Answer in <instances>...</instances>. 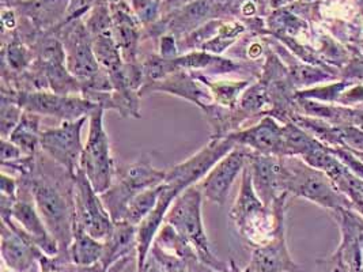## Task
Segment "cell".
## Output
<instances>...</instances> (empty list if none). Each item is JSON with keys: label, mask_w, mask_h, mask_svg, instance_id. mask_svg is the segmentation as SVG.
I'll return each mask as SVG.
<instances>
[{"label": "cell", "mask_w": 363, "mask_h": 272, "mask_svg": "<svg viewBox=\"0 0 363 272\" xmlns=\"http://www.w3.org/2000/svg\"><path fill=\"white\" fill-rule=\"evenodd\" d=\"M43 153L30 177H22L32 189L34 204L45 222L50 234L57 241L59 257L69 261L68 249L74 237V176L57 165L55 173L44 170Z\"/></svg>", "instance_id": "6da1fadb"}, {"label": "cell", "mask_w": 363, "mask_h": 272, "mask_svg": "<svg viewBox=\"0 0 363 272\" xmlns=\"http://www.w3.org/2000/svg\"><path fill=\"white\" fill-rule=\"evenodd\" d=\"M289 198L290 195L284 193L271 207H267L253 187L249 164L245 165L229 217L237 233L250 249L267 245L286 234V208Z\"/></svg>", "instance_id": "7a4b0ae2"}, {"label": "cell", "mask_w": 363, "mask_h": 272, "mask_svg": "<svg viewBox=\"0 0 363 272\" xmlns=\"http://www.w3.org/2000/svg\"><path fill=\"white\" fill-rule=\"evenodd\" d=\"M203 192L198 186L186 188L170 205L165 222L172 225L185 241L195 249L199 260L216 270L230 272V263L215 256L203 221Z\"/></svg>", "instance_id": "3957f363"}, {"label": "cell", "mask_w": 363, "mask_h": 272, "mask_svg": "<svg viewBox=\"0 0 363 272\" xmlns=\"http://www.w3.org/2000/svg\"><path fill=\"white\" fill-rule=\"evenodd\" d=\"M281 161L284 169V192L290 196L318 204L328 211L354 208L324 171L308 165L301 157L296 155L281 157Z\"/></svg>", "instance_id": "277c9868"}, {"label": "cell", "mask_w": 363, "mask_h": 272, "mask_svg": "<svg viewBox=\"0 0 363 272\" xmlns=\"http://www.w3.org/2000/svg\"><path fill=\"white\" fill-rule=\"evenodd\" d=\"M166 169H158L147 157L117 166L115 183L99 196L113 222L125 220L128 205L140 192L165 181Z\"/></svg>", "instance_id": "5b68a950"}, {"label": "cell", "mask_w": 363, "mask_h": 272, "mask_svg": "<svg viewBox=\"0 0 363 272\" xmlns=\"http://www.w3.org/2000/svg\"><path fill=\"white\" fill-rule=\"evenodd\" d=\"M89 132L84 142L79 169L99 195L115 183L117 174L111 137L105 130V109L99 106L89 118Z\"/></svg>", "instance_id": "8992f818"}, {"label": "cell", "mask_w": 363, "mask_h": 272, "mask_svg": "<svg viewBox=\"0 0 363 272\" xmlns=\"http://www.w3.org/2000/svg\"><path fill=\"white\" fill-rule=\"evenodd\" d=\"M55 32L66 52L67 69L81 82L82 87L94 82L106 72L99 66L93 51L91 37L81 18L65 22Z\"/></svg>", "instance_id": "52a82bcc"}, {"label": "cell", "mask_w": 363, "mask_h": 272, "mask_svg": "<svg viewBox=\"0 0 363 272\" xmlns=\"http://www.w3.org/2000/svg\"><path fill=\"white\" fill-rule=\"evenodd\" d=\"M74 229H79L99 241H106L113 232L115 222L99 192L81 169L74 176Z\"/></svg>", "instance_id": "ba28073f"}, {"label": "cell", "mask_w": 363, "mask_h": 272, "mask_svg": "<svg viewBox=\"0 0 363 272\" xmlns=\"http://www.w3.org/2000/svg\"><path fill=\"white\" fill-rule=\"evenodd\" d=\"M19 106L30 113L41 118H53L60 121L90 118V115L99 108L82 96L57 94L50 90L40 91H19L14 94Z\"/></svg>", "instance_id": "9c48e42d"}, {"label": "cell", "mask_w": 363, "mask_h": 272, "mask_svg": "<svg viewBox=\"0 0 363 272\" xmlns=\"http://www.w3.org/2000/svg\"><path fill=\"white\" fill-rule=\"evenodd\" d=\"M89 118L75 121H60L57 127L44 128L41 132V152L71 176L79 170L84 143L82 131Z\"/></svg>", "instance_id": "30bf717a"}, {"label": "cell", "mask_w": 363, "mask_h": 272, "mask_svg": "<svg viewBox=\"0 0 363 272\" xmlns=\"http://www.w3.org/2000/svg\"><path fill=\"white\" fill-rule=\"evenodd\" d=\"M18 200L10 210V212L1 215V218H10L11 221H14L17 226L33 239L34 244L41 249L43 254L50 257H56L60 254L59 244L50 234L45 222L41 218L34 204L32 189L29 187L28 181L23 178H18Z\"/></svg>", "instance_id": "8fae6325"}, {"label": "cell", "mask_w": 363, "mask_h": 272, "mask_svg": "<svg viewBox=\"0 0 363 272\" xmlns=\"http://www.w3.org/2000/svg\"><path fill=\"white\" fill-rule=\"evenodd\" d=\"M249 153L248 149L235 146L230 153L215 164L214 168L199 183L206 200L219 205L226 204L233 184L248 164Z\"/></svg>", "instance_id": "7c38bea8"}, {"label": "cell", "mask_w": 363, "mask_h": 272, "mask_svg": "<svg viewBox=\"0 0 363 272\" xmlns=\"http://www.w3.org/2000/svg\"><path fill=\"white\" fill-rule=\"evenodd\" d=\"M43 255L41 249L34 244L14 221L1 218V261L3 268L10 272H29L38 264Z\"/></svg>", "instance_id": "4fadbf2b"}, {"label": "cell", "mask_w": 363, "mask_h": 272, "mask_svg": "<svg viewBox=\"0 0 363 272\" xmlns=\"http://www.w3.org/2000/svg\"><path fill=\"white\" fill-rule=\"evenodd\" d=\"M226 137H230L237 146H242L255 153L286 157L284 128L281 121L272 116H264Z\"/></svg>", "instance_id": "5bb4252c"}, {"label": "cell", "mask_w": 363, "mask_h": 272, "mask_svg": "<svg viewBox=\"0 0 363 272\" xmlns=\"http://www.w3.org/2000/svg\"><path fill=\"white\" fill-rule=\"evenodd\" d=\"M152 93H166L179 97L196 105L201 112L214 103L210 89L199 81L192 72L184 69H179L158 82L143 86L139 96L146 97Z\"/></svg>", "instance_id": "9a60e30c"}, {"label": "cell", "mask_w": 363, "mask_h": 272, "mask_svg": "<svg viewBox=\"0 0 363 272\" xmlns=\"http://www.w3.org/2000/svg\"><path fill=\"white\" fill-rule=\"evenodd\" d=\"M248 164L256 193L267 207H271L275 200L286 193L281 157L250 152Z\"/></svg>", "instance_id": "2e32d148"}, {"label": "cell", "mask_w": 363, "mask_h": 272, "mask_svg": "<svg viewBox=\"0 0 363 272\" xmlns=\"http://www.w3.org/2000/svg\"><path fill=\"white\" fill-rule=\"evenodd\" d=\"M112 16V30L116 44L124 63L133 64L140 62V45L143 33L140 22L133 14L131 6L124 1H116L109 6Z\"/></svg>", "instance_id": "e0dca14e"}, {"label": "cell", "mask_w": 363, "mask_h": 272, "mask_svg": "<svg viewBox=\"0 0 363 272\" xmlns=\"http://www.w3.org/2000/svg\"><path fill=\"white\" fill-rule=\"evenodd\" d=\"M299 266L290 255L286 234L274 239L272 242L252 248V255L245 272H296Z\"/></svg>", "instance_id": "ac0fdd59"}, {"label": "cell", "mask_w": 363, "mask_h": 272, "mask_svg": "<svg viewBox=\"0 0 363 272\" xmlns=\"http://www.w3.org/2000/svg\"><path fill=\"white\" fill-rule=\"evenodd\" d=\"M138 249V226L127 221L115 222L112 234L104 241V254L99 261L102 272H106L116 263L127 257L136 256ZM136 260V259H135Z\"/></svg>", "instance_id": "d6986e66"}, {"label": "cell", "mask_w": 363, "mask_h": 272, "mask_svg": "<svg viewBox=\"0 0 363 272\" xmlns=\"http://www.w3.org/2000/svg\"><path fill=\"white\" fill-rule=\"evenodd\" d=\"M192 74L210 89L214 103L229 109H235L238 106L242 93L256 81L255 78L230 79L228 76H208L196 72Z\"/></svg>", "instance_id": "ffe728a7"}, {"label": "cell", "mask_w": 363, "mask_h": 272, "mask_svg": "<svg viewBox=\"0 0 363 272\" xmlns=\"http://www.w3.org/2000/svg\"><path fill=\"white\" fill-rule=\"evenodd\" d=\"M104 254V241L89 236L79 229H74V237L68 249L69 261L78 267H96Z\"/></svg>", "instance_id": "44dd1931"}, {"label": "cell", "mask_w": 363, "mask_h": 272, "mask_svg": "<svg viewBox=\"0 0 363 272\" xmlns=\"http://www.w3.org/2000/svg\"><path fill=\"white\" fill-rule=\"evenodd\" d=\"M41 116L23 110L21 121L9 137L25 155H37L41 152Z\"/></svg>", "instance_id": "7402d4cb"}, {"label": "cell", "mask_w": 363, "mask_h": 272, "mask_svg": "<svg viewBox=\"0 0 363 272\" xmlns=\"http://www.w3.org/2000/svg\"><path fill=\"white\" fill-rule=\"evenodd\" d=\"M152 246H155L157 249H160L166 255L177 257L185 263L194 257H198L195 249L191 246V244L188 241H185L179 234V232L172 225H169L166 222H164V225L161 226L157 237L154 239Z\"/></svg>", "instance_id": "603a6c76"}, {"label": "cell", "mask_w": 363, "mask_h": 272, "mask_svg": "<svg viewBox=\"0 0 363 272\" xmlns=\"http://www.w3.org/2000/svg\"><path fill=\"white\" fill-rule=\"evenodd\" d=\"M162 184H160L157 187L149 188V189L140 192L138 196H135L133 202L128 205L124 221L130 222L135 226L140 225V222L143 221L157 207L158 200L161 198V193H162Z\"/></svg>", "instance_id": "cb8c5ba5"}, {"label": "cell", "mask_w": 363, "mask_h": 272, "mask_svg": "<svg viewBox=\"0 0 363 272\" xmlns=\"http://www.w3.org/2000/svg\"><path fill=\"white\" fill-rule=\"evenodd\" d=\"M23 115V109L19 106L16 97L1 91L0 100V135L1 139H9L16 130L18 123Z\"/></svg>", "instance_id": "d4e9b609"}, {"label": "cell", "mask_w": 363, "mask_h": 272, "mask_svg": "<svg viewBox=\"0 0 363 272\" xmlns=\"http://www.w3.org/2000/svg\"><path fill=\"white\" fill-rule=\"evenodd\" d=\"M131 8L139 22L146 28L155 25L161 11L158 0H131Z\"/></svg>", "instance_id": "484cf974"}, {"label": "cell", "mask_w": 363, "mask_h": 272, "mask_svg": "<svg viewBox=\"0 0 363 272\" xmlns=\"http://www.w3.org/2000/svg\"><path fill=\"white\" fill-rule=\"evenodd\" d=\"M314 272H352V270L345 260L342 252L339 249H336L328 257H323L315 261V271Z\"/></svg>", "instance_id": "4316f807"}, {"label": "cell", "mask_w": 363, "mask_h": 272, "mask_svg": "<svg viewBox=\"0 0 363 272\" xmlns=\"http://www.w3.org/2000/svg\"><path fill=\"white\" fill-rule=\"evenodd\" d=\"M150 255L152 256L162 266L165 272H191L188 270V266L185 261H182L177 257L166 255L160 249H157L155 246H151Z\"/></svg>", "instance_id": "83f0119b"}, {"label": "cell", "mask_w": 363, "mask_h": 272, "mask_svg": "<svg viewBox=\"0 0 363 272\" xmlns=\"http://www.w3.org/2000/svg\"><path fill=\"white\" fill-rule=\"evenodd\" d=\"M158 55L166 59H173L182 55L180 52V45H179V38L172 33L162 34L158 38Z\"/></svg>", "instance_id": "f1b7e54d"}, {"label": "cell", "mask_w": 363, "mask_h": 272, "mask_svg": "<svg viewBox=\"0 0 363 272\" xmlns=\"http://www.w3.org/2000/svg\"><path fill=\"white\" fill-rule=\"evenodd\" d=\"M25 154L10 139H1V164L14 162Z\"/></svg>", "instance_id": "f546056e"}, {"label": "cell", "mask_w": 363, "mask_h": 272, "mask_svg": "<svg viewBox=\"0 0 363 272\" xmlns=\"http://www.w3.org/2000/svg\"><path fill=\"white\" fill-rule=\"evenodd\" d=\"M1 22H3V29H4V32L9 30L10 33H13V32L17 30V14H16V11H14L11 7H10V8H3Z\"/></svg>", "instance_id": "4dcf8cb0"}, {"label": "cell", "mask_w": 363, "mask_h": 272, "mask_svg": "<svg viewBox=\"0 0 363 272\" xmlns=\"http://www.w3.org/2000/svg\"><path fill=\"white\" fill-rule=\"evenodd\" d=\"M186 266H188V270L191 272H223L216 270L214 267H210V266L204 264L203 261L199 260V257H194V259L188 260Z\"/></svg>", "instance_id": "1f68e13d"}, {"label": "cell", "mask_w": 363, "mask_h": 272, "mask_svg": "<svg viewBox=\"0 0 363 272\" xmlns=\"http://www.w3.org/2000/svg\"><path fill=\"white\" fill-rule=\"evenodd\" d=\"M136 272H165L164 271V268H162V266L152 257V256L149 255L147 257V260H146V263H145V266H143V268L140 270V271Z\"/></svg>", "instance_id": "d6a6232c"}, {"label": "cell", "mask_w": 363, "mask_h": 272, "mask_svg": "<svg viewBox=\"0 0 363 272\" xmlns=\"http://www.w3.org/2000/svg\"><path fill=\"white\" fill-rule=\"evenodd\" d=\"M229 263H230V272H245L244 271V268H240V267H238V264H237L234 260H230Z\"/></svg>", "instance_id": "836d02e7"}, {"label": "cell", "mask_w": 363, "mask_h": 272, "mask_svg": "<svg viewBox=\"0 0 363 272\" xmlns=\"http://www.w3.org/2000/svg\"><path fill=\"white\" fill-rule=\"evenodd\" d=\"M351 150H352V149H351ZM354 153L357 154V155H358V157H359V158H361V159H362L363 161V152H358V150H354Z\"/></svg>", "instance_id": "e575fe53"}, {"label": "cell", "mask_w": 363, "mask_h": 272, "mask_svg": "<svg viewBox=\"0 0 363 272\" xmlns=\"http://www.w3.org/2000/svg\"><path fill=\"white\" fill-rule=\"evenodd\" d=\"M91 272H102V270H101V267H99V266H97V267H94V270Z\"/></svg>", "instance_id": "d590c367"}, {"label": "cell", "mask_w": 363, "mask_h": 272, "mask_svg": "<svg viewBox=\"0 0 363 272\" xmlns=\"http://www.w3.org/2000/svg\"><path fill=\"white\" fill-rule=\"evenodd\" d=\"M3 1H7V0H3ZM9 1H11V0H9Z\"/></svg>", "instance_id": "8d00e7d4"}]
</instances>
